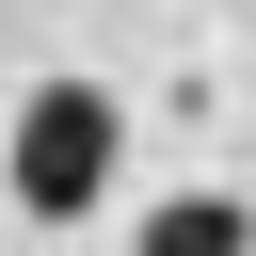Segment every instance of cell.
Masks as SVG:
<instances>
[{"label": "cell", "instance_id": "obj_1", "mask_svg": "<svg viewBox=\"0 0 256 256\" xmlns=\"http://www.w3.org/2000/svg\"><path fill=\"white\" fill-rule=\"evenodd\" d=\"M112 160H128V112H112L96 80H32V96H16V208H32V224H80V208L112 192Z\"/></svg>", "mask_w": 256, "mask_h": 256}, {"label": "cell", "instance_id": "obj_2", "mask_svg": "<svg viewBox=\"0 0 256 256\" xmlns=\"http://www.w3.org/2000/svg\"><path fill=\"white\" fill-rule=\"evenodd\" d=\"M128 240H144V256H256V208H224V192H176V208H144Z\"/></svg>", "mask_w": 256, "mask_h": 256}]
</instances>
